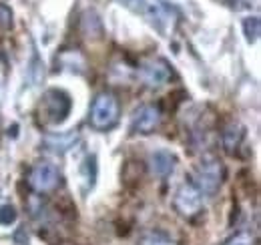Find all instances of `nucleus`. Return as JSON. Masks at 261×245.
Wrapping results in <instances>:
<instances>
[{
    "label": "nucleus",
    "mask_w": 261,
    "mask_h": 245,
    "mask_svg": "<svg viewBox=\"0 0 261 245\" xmlns=\"http://www.w3.org/2000/svg\"><path fill=\"white\" fill-rule=\"evenodd\" d=\"M225 179V167L223 163L209 155V157H203L201 163H197L195 167V175H193V185L201 191V195H215Z\"/></svg>",
    "instance_id": "obj_1"
},
{
    "label": "nucleus",
    "mask_w": 261,
    "mask_h": 245,
    "mask_svg": "<svg viewBox=\"0 0 261 245\" xmlns=\"http://www.w3.org/2000/svg\"><path fill=\"white\" fill-rule=\"evenodd\" d=\"M119 113H121L119 99L109 91L98 92L95 101H93V105H91V115H89L91 127L97 129V131H109L117 125Z\"/></svg>",
    "instance_id": "obj_2"
},
{
    "label": "nucleus",
    "mask_w": 261,
    "mask_h": 245,
    "mask_svg": "<svg viewBox=\"0 0 261 245\" xmlns=\"http://www.w3.org/2000/svg\"><path fill=\"white\" fill-rule=\"evenodd\" d=\"M70 107H72V101H70L68 92L61 91V89H50L42 96L40 117H44V121L50 125H61L63 121H66Z\"/></svg>",
    "instance_id": "obj_3"
},
{
    "label": "nucleus",
    "mask_w": 261,
    "mask_h": 245,
    "mask_svg": "<svg viewBox=\"0 0 261 245\" xmlns=\"http://www.w3.org/2000/svg\"><path fill=\"white\" fill-rule=\"evenodd\" d=\"M27 183H29V187L33 189L34 193H50V191H55L61 183L59 167L53 165V163H46V161L36 163L29 171Z\"/></svg>",
    "instance_id": "obj_4"
},
{
    "label": "nucleus",
    "mask_w": 261,
    "mask_h": 245,
    "mask_svg": "<svg viewBox=\"0 0 261 245\" xmlns=\"http://www.w3.org/2000/svg\"><path fill=\"white\" fill-rule=\"evenodd\" d=\"M137 8H141V12L153 22V27L157 31L165 32V34L173 29V24L177 20L175 18V8L171 4L163 2V0H141Z\"/></svg>",
    "instance_id": "obj_5"
},
{
    "label": "nucleus",
    "mask_w": 261,
    "mask_h": 245,
    "mask_svg": "<svg viewBox=\"0 0 261 245\" xmlns=\"http://www.w3.org/2000/svg\"><path fill=\"white\" fill-rule=\"evenodd\" d=\"M203 207V195L193 181H185L175 193V209L183 217H195Z\"/></svg>",
    "instance_id": "obj_6"
},
{
    "label": "nucleus",
    "mask_w": 261,
    "mask_h": 245,
    "mask_svg": "<svg viewBox=\"0 0 261 245\" xmlns=\"http://www.w3.org/2000/svg\"><path fill=\"white\" fill-rule=\"evenodd\" d=\"M163 121V111L159 105H145L141 107L130 121V133L137 135H151L159 129V125Z\"/></svg>",
    "instance_id": "obj_7"
},
{
    "label": "nucleus",
    "mask_w": 261,
    "mask_h": 245,
    "mask_svg": "<svg viewBox=\"0 0 261 245\" xmlns=\"http://www.w3.org/2000/svg\"><path fill=\"white\" fill-rule=\"evenodd\" d=\"M139 79L149 89H161L171 79V68L163 59H149L141 64Z\"/></svg>",
    "instance_id": "obj_8"
},
{
    "label": "nucleus",
    "mask_w": 261,
    "mask_h": 245,
    "mask_svg": "<svg viewBox=\"0 0 261 245\" xmlns=\"http://www.w3.org/2000/svg\"><path fill=\"white\" fill-rule=\"evenodd\" d=\"M175 167H177V157L167 149H157L149 157V171L159 179L169 177L175 171Z\"/></svg>",
    "instance_id": "obj_9"
},
{
    "label": "nucleus",
    "mask_w": 261,
    "mask_h": 245,
    "mask_svg": "<svg viewBox=\"0 0 261 245\" xmlns=\"http://www.w3.org/2000/svg\"><path fill=\"white\" fill-rule=\"evenodd\" d=\"M243 137H245V129L243 125L239 122H227L221 131V143H223V149L227 153H235L239 149V145L243 143Z\"/></svg>",
    "instance_id": "obj_10"
},
{
    "label": "nucleus",
    "mask_w": 261,
    "mask_h": 245,
    "mask_svg": "<svg viewBox=\"0 0 261 245\" xmlns=\"http://www.w3.org/2000/svg\"><path fill=\"white\" fill-rule=\"evenodd\" d=\"M76 141H79V135L76 133H61V135H48V137H44L46 149L59 155H63L68 149H72L76 145Z\"/></svg>",
    "instance_id": "obj_11"
},
{
    "label": "nucleus",
    "mask_w": 261,
    "mask_h": 245,
    "mask_svg": "<svg viewBox=\"0 0 261 245\" xmlns=\"http://www.w3.org/2000/svg\"><path fill=\"white\" fill-rule=\"evenodd\" d=\"M137 245H177V241L169 233H165L161 229H155V231L145 233Z\"/></svg>",
    "instance_id": "obj_12"
},
{
    "label": "nucleus",
    "mask_w": 261,
    "mask_h": 245,
    "mask_svg": "<svg viewBox=\"0 0 261 245\" xmlns=\"http://www.w3.org/2000/svg\"><path fill=\"white\" fill-rule=\"evenodd\" d=\"M243 32H245V38L249 42H255L259 38V32H261V22L257 16H249L243 20Z\"/></svg>",
    "instance_id": "obj_13"
},
{
    "label": "nucleus",
    "mask_w": 261,
    "mask_h": 245,
    "mask_svg": "<svg viewBox=\"0 0 261 245\" xmlns=\"http://www.w3.org/2000/svg\"><path fill=\"white\" fill-rule=\"evenodd\" d=\"M16 209L10 205V203H6V205H0V225H4V227H8V225H12L14 221H16Z\"/></svg>",
    "instance_id": "obj_14"
},
{
    "label": "nucleus",
    "mask_w": 261,
    "mask_h": 245,
    "mask_svg": "<svg viewBox=\"0 0 261 245\" xmlns=\"http://www.w3.org/2000/svg\"><path fill=\"white\" fill-rule=\"evenodd\" d=\"M223 245H255V237L247 231H239V233L231 235Z\"/></svg>",
    "instance_id": "obj_15"
},
{
    "label": "nucleus",
    "mask_w": 261,
    "mask_h": 245,
    "mask_svg": "<svg viewBox=\"0 0 261 245\" xmlns=\"http://www.w3.org/2000/svg\"><path fill=\"white\" fill-rule=\"evenodd\" d=\"M0 29L2 31H10L12 29V10L0 2Z\"/></svg>",
    "instance_id": "obj_16"
}]
</instances>
